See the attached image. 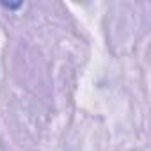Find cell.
<instances>
[{"mask_svg": "<svg viewBox=\"0 0 151 151\" xmlns=\"http://www.w3.org/2000/svg\"><path fill=\"white\" fill-rule=\"evenodd\" d=\"M2 6H6V7H9V9H18V7L22 6V2H18V4H7V2H2Z\"/></svg>", "mask_w": 151, "mask_h": 151, "instance_id": "1", "label": "cell"}]
</instances>
